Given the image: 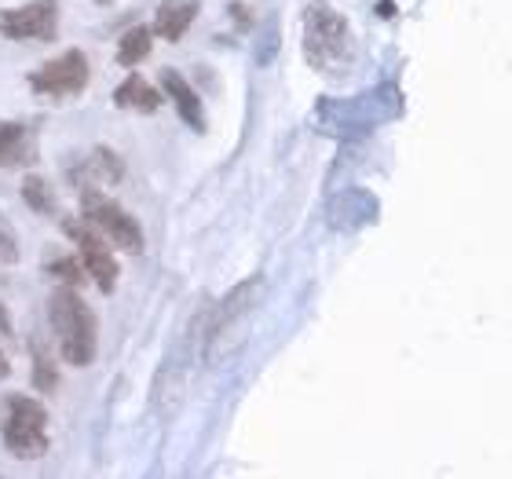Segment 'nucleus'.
<instances>
[{"mask_svg":"<svg viewBox=\"0 0 512 479\" xmlns=\"http://www.w3.org/2000/svg\"><path fill=\"white\" fill-rule=\"evenodd\" d=\"M63 231H66V238L77 245V256H81L88 278L99 286V293H114V286H118V278H121V267H118V260H114V245L99 235L96 227H88L85 220H77V216H66Z\"/></svg>","mask_w":512,"mask_h":479,"instance_id":"obj_6","label":"nucleus"},{"mask_svg":"<svg viewBox=\"0 0 512 479\" xmlns=\"http://www.w3.org/2000/svg\"><path fill=\"white\" fill-rule=\"evenodd\" d=\"M0 337H11V315L4 304H0Z\"/></svg>","mask_w":512,"mask_h":479,"instance_id":"obj_21","label":"nucleus"},{"mask_svg":"<svg viewBox=\"0 0 512 479\" xmlns=\"http://www.w3.org/2000/svg\"><path fill=\"white\" fill-rule=\"evenodd\" d=\"M88 77H92V66H88V55L81 48H66L63 55L48 59L44 66H37L30 74V88L37 96L48 99H70L81 96L88 88Z\"/></svg>","mask_w":512,"mask_h":479,"instance_id":"obj_7","label":"nucleus"},{"mask_svg":"<svg viewBox=\"0 0 512 479\" xmlns=\"http://www.w3.org/2000/svg\"><path fill=\"white\" fill-rule=\"evenodd\" d=\"M337 205L348 209L344 216H333V224L337 227H363L366 220H374L377 216V202L366 191H348Z\"/></svg>","mask_w":512,"mask_h":479,"instance_id":"obj_16","label":"nucleus"},{"mask_svg":"<svg viewBox=\"0 0 512 479\" xmlns=\"http://www.w3.org/2000/svg\"><path fill=\"white\" fill-rule=\"evenodd\" d=\"M304 55L315 70L326 74L352 63V30L341 11H333L322 0L304 11Z\"/></svg>","mask_w":512,"mask_h":479,"instance_id":"obj_4","label":"nucleus"},{"mask_svg":"<svg viewBox=\"0 0 512 479\" xmlns=\"http://www.w3.org/2000/svg\"><path fill=\"white\" fill-rule=\"evenodd\" d=\"M194 341V337H191ZM191 341L183 344L180 352L172 355V359H165V366H161L158 381H154V406H158L161 414H172L176 406H180L183 392H187V348H191Z\"/></svg>","mask_w":512,"mask_h":479,"instance_id":"obj_9","label":"nucleus"},{"mask_svg":"<svg viewBox=\"0 0 512 479\" xmlns=\"http://www.w3.org/2000/svg\"><path fill=\"white\" fill-rule=\"evenodd\" d=\"M19 194H22V202H26V209H33L37 216H55V209H59V202H55V194H52V183L44 180V176H37V172H30V176L22 180Z\"/></svg>","mask_w":512,"mask_h":479,"instance_id":"obj_14","label":"nucleus"},{"mask_svg":"<svg viewBox=\"0 0 512 479\" xmlns=\"http://www.w3.org/2000/svg\"><path fill=\"white\" fill-rule=\"evenodd\" d=\"M85 172H88V176H99V180H107V183H118L121 176H125V169H121V158L107 147H99L96 154H92V161H88Z\"/></svg>","mask_w":512,"mask_h":479,"instance_id":"obj_18","label":"nucleus"},{"mask_svg":"<svg viewBox=\"0 0 512 479\" xmlns=\"http://www.w3.org/2000/svg\"><path fill=\"white\" fill-rule=\"evenodd\" d=\"M81 216L88 227H96L99 235L107 238L121 253H143V227L136 224V216L125 213L118 202H110L107 194H99L96 187H81Z\"/></svg>","mask_w":512,"mask_h":479,"instance_id":"obj_5","label":"nucleus"},{"mask_svg":"<svg viewBox=\"0 0 512 479\" xmlns=\"http://www.w3.org/2000/svg\"><path fill=\"white\" fill-rule=\"evenodd\" d=\"M161 88H165V96L172 99V107H176V114L183 118V125H191L194 132H205L202 96L187 85V77L176 74V70H161Z\"/></svg>","mask_w":512,"mask_h":479,"instance_id":"obj_10","label":"nucleus"},{"mask_svg":"<svg viewBox=\"0 0 512 479\" xmlns=\"http://www.w3.org/2000/svg\"><path fill=\"white\" fill-rule=\"evenodd\" d=\"M96 4H110V0H96Z\"/></svg>","mask_w":512,"mask_h":479,"instance_id":"obj_23","label":"nucleus"},{"mask_svg":"<svg viewBox=\"0 0 512 479\" xmlns=\"http://www.w3.org/2000/svg\"><path fill=\"white\" fill-rule=\"evenodd\" d=\"M150 44H154V33H150L147 26H132V30L121 33L118 55H114V59H118L121 66H139L150 55Z\"/></svg>","mask_w":512,"mask_h":479,"instance_id":"obj_15","label":"nucleus"},{"mask_svg":"<svg viewBox=\"0 0 512 479\" xmlns=\"http://www.w3.org/2000/svg\"><path fill=\"white\" fill-rule=\"evenodd\" d=\"M260 293H264V278H246L213 311H205V362H224L227 355L242 348Z\"/></svg>","mask_w":512,"mask_h":479,"instance_id":"obj_2","label":"nucleus"},{"mask_svg":"<svg viewBox=\"0 0 512 479\" xmlns=\"http://www.w3.org/2000/svg\"><path fill=\"white\" fill-rule=\"evenodd\" d=\"M202 4L198 0H161L158 15H154V33L161 41H180L183 33L191 30V22L198 19Z\"/></svg>","mask_w":512,"mask_h":479,"instance_id":"obj_11","label":"nucleus"},{"mask_svg":"<svg viewBox=\"0 0 512 479\" xmlns=\"http://www.w3.org/2000/svg\"><path fill=\"white\" fill-rule=\"evenodd\" d=\"M0 439L11 458L41 461L48 454V410L41 399L8 392L0 399Z\"/></svg>","mask_w":512,"mask_h":479,"instance_id":"obj_3","label":"nucleus"},{"mask_svg":"<svg viewBox=\"0 0 512 479\" xmlns=\"http://www.w3.org/2000/svg\"><path fill=\"white\" fill-rule=\"evenodd\" d=\"M37 158L30 128L19 121H0V169H22Z\"/></svg>","mask_w":512,"mask_h":479,"instance_id":"obj_12","label":"nucleus"},{"mask_svg":"<svg viewBox=\"0 0 512 479\" xmlns=\"http://www.w3.org/2000/svg\"><path fill=\"white\" fill-rule=\"evenodd\" d=\"M0 260L4 264H15L19 260V238H15V227L0 216Z\"/></svg>","mask_w":512,"mask_h":479,"instance_id":"obj_20","label":"nucleus"},{"mask_svg":"<svg viewBox=\"0 0 512 479\" xmlns=\"http://www.w3.org/2000/svg\"><path fill=\"white\" fill-rule=\"evenodd\" d=\"M114 107L121 110H139V114H154L161 107V92L143 77H125L118 88H114Z\"/></svg>","mask_w":512,"mask_h":479,"instance_id":"obj_13","label":"nucleus"},{"mask_svg":"<svg viewBox=\"0 0 512 479\" xmlns=\"http://www.w3.org/2000/svg\"><path fill=\"white\" fill-rule=\"evenodd\" d=\"M44 275H52L59 286H81L85 282V264H81V256L77 253H63V256H48L44 260Z\"/></svg>","mask_w":512,"mask_h":479,"instance_id":"obj_17","label":"nucleus"},{"mask_svg":"<svg viewBox=\"0 0 512 479\" xmlns=\"http://www.w3.org/2000/svg\"><path fill=\"white\" fill-rule=\"evenodd\" d=\"M59 33V0H26L19 8L0 11V37L8 41H55Z\"/></svg>","mask_w":512,"mask_h":479,"instance_id":"obj_8","label":"nucleus"},{"mask_svg":"<svg viewBox=\"0 0 512 479\" xmlns=\"http://www.w3.org/2000/svg\"><path fill=\"white\" fill-rule=\"evenodd\" d=\"M33 384H37V392H44V395H52L55 388H59L55 362H52V355L44 352V348H37V352H33Z\"/></svg>","mask_w":512,"mask_h":479,"instance_id":"obj_19","label":"nucleus"},{"mask_svg":"<svg viewBox=\"0 0 512 479\" xmlns=\"http://www.w3.org/2000/svg\"><path fill=\"white\" fill-rule=\"evenodd\" d=\"M11 373V362H8V355L0 352V381H4V377H8Z\"/></svg>","mask_w":512,"mask_h":479,"instance_id":"obj_22","label":"nucleus"},{"mask_svg":"<svg viewBox=\"0 0 512 479\" xmlns=\"http://www.w3.org/2000/svg\"><path fill=\"white\" fill-rule=\"evenodd\" d=\"M48 319H52L55 344L70 366H92L99 352V326L92 308L74 286H59L48 297Z\"/></svg>","mask_w":512,"mask_h":479,"instance_id":"obj_1","label":"nucleus"}]
</instances>
